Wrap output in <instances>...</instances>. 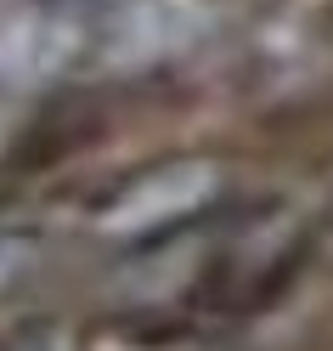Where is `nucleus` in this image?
<instances>
[{"label":"nucleus","instance_id":"nucleus-1","mask_svg":"<svg viewBox=\"0 0 333 351\" xmlns=\"http://www.w3.org/2000/svg\"><path fill=\"white\" fill-rule=\"evenodd\" d=\"M226 187H232V170L215 153H170V159H152L107 187L102 204L91 210V227L107 244L147 250L198 227L226 199Z\"/></svg>","mask_w":333,"mask_h":351},{"label":"nucleus","instance_id":"nucleus-2","mask_svg":"<svg viewBox=\"0 0 333 351\" xmlns=\"http://www.w3.org/2000/svg\"><path fill=\"white\" fill-rule=\"evenodd\" d=\"M220 12L209 0H114L91 17V62L102 74H152L192 57L215 34Z\"/></svg>","mask_w":333,"mask_h":351},{"label":"nucleus","instance_id":"nucleus-3","mask_svg":"<svg viewBox=\"0 0 333 351\" xmlns=\"http://www.w3.org/2000/svg\"><path fill=\"white\" fill-rule=\"evenodd\" d=\"M91 62V17L62 0L0 12V97L51 91Z\"/></svg>","mask_w":333,"mask_h":351},{"label":"nucleus","instance_id":"nucleus-4","mask_svg":"<svg viewBox=\"0 0 333 351\" xmlns=\"http://www.w3.org/2000/svg\"><path fill=\"white\" fill-rule=\"evenodd\" d=\"M40 267H46V238L29 232V227H6L0 232V300L29 289V283L40 278Z\"/></svg>","mask_w":333,"mask_h":351},{"label":"nucleus","instance_id":"nucleus-5","mask_svg":"<svg viewBox=\"0 0 333 351\" xmlns=\"http://www.w3.org/2000/svg\"><path fill=\"white\" fill-rule=\"evenodd\" d=\"M0 351H85V346H79V328H74V323H62V317H34V323L17 328V335L0 340Z\"/></svg>","mask_w":333,"mask_h":351},{"label":"nucleus","instance_id":"nucleus-6","mask_svg":"<svg viewBox=\"0 0 333 351\" xmlns=\"http://www.w3.org/2000/svg\"><path fill=\"white\" fill-rule=\"evenodd\" d=\"M62 6H91V0H62Z\"/></svg>","mask_w":333,"mask_h":351}]
</instances>
